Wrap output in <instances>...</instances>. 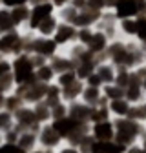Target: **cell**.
<instances>
[{
    "instance_id": "obj_29",
    "label": "cell",
    "mask_w": 146,
    "mask_h": 153,
    "mask_svg": "<svg viewBox=\"0 0 146 153\" xmlns=\"http://www.w3.org/2000/svg\"><path fill=\"white\" fill-rule=\"evenodd\" d=\"M64 153H75V151H71V149H69V151H64Z\"/></svg>"
},
{
    "instance_id": "obj_7",
    "label": "cell",
    "mask_w": 146,
    "mask_h": 153,
    "mask_svg": "<svg viewBox=\"0 0 146 153\" xmlns=\"http://www.w3.org/2000/svg\"><path fill=\"white\" fill-rule=\"evenodd\" d=\"M36 48H39L42 53H51L55 49V44L53 42H39V44H36Z\"/></svg>"
},
{
    "instance_id": "obj_24",
    "label": "cell",
    "mask_w": 146,
    "mask_h": 153,
    "mask_svg": "<svg viewBox=\"0 0 146 153\" xmlns=\"http://www.w3.org/2000/svg\"><path fill=\"white\" fill-rule=\"evenodd\" d=\"M99 80H101V76H91V79H89V82L93 84V86H97V84H99Z\"/></svg>"
},
{
    "instance_id": "obj_8",
    "label": "cell",
    "mask_w": 146,
    "mask_h": 153,
    "mask_svg": "<svg viewBox=\"0 0 146 153\" xmlns=\"http://www.w3.org/2000/svg\"><path fill=\"white\" fill-rule=\"evenodd\" d=\"M69 36H71V27H60L57 40H59V42H62V40H66V38H69Z\"/></svg>"
},
{
    "instance_id": "obj_23",
    "label": "cell",
    "mask_w": 146,
    "mask_h": 153,
    "mask_svg": "<svg viewBox=\"0 0 146 153\" xmlns=\"http://www.w3.org/2000/svg\"><path fill=\"white\" fill-rule=\"evenodd\" d=\"M86 97H88V99H93V97H97V91H93V89H89V91L86 93Z\"/></svg>"
},
{
    "instance_id": "obj_9",
    "label": "cell",
    "mask_w": 146,
    "mask_h": 153,
    "mask_svg": "<svg viewBox=\"0 0 146 153\" xmlns=\"http://www.w3.org/2000/svg\"><path fill=\"white\" fill-rule=\"evenodd\" d=\"M40 24H42L40 27H42V31H44V33H49V31L55 27V22H53V20H49V18H44Z\"/></svg>"
},
{
    "instance_id": "obj_13",
    "label": "cell",
    "mask_w": 146,
    "mask_h": 153,
    "mask_svg": "<svg viewBox=\"0 0 146 153\" xmlns=\"http://www.w3.org/2000/svg\"><path fill=\"white\" fill-rule=\"evenodd\" d=\"M137 31H139V35H141L142 38H146V20H141V22L137 24Z\"/></svg>"
},
{
    "instance_id": "obj_27",
    "label": "cell",
    "mask_w": 146,
    "mask_h": 153,
    "mask_svg": "<svg viewBox=\"0 0 146 153\" xmlns=\"http://www.w3.org/2000/svg\"><path fill=\"white\" fill-rule=\"evenodd\" d=\"M130 153H144V151H142V149H139V148H135V149H132Z\"/></svg>"
},
{
    "instance_id": "obj_14",
    "label": "cell",
    "mask_w": 146,
    "mask_h": 153,
    "mask_svg": "<svg viewBox=\"0 0 146 153\" xmlns=\"http://www.w3.org/2000/svg\"><path fill=\"white\" fill-rule=\"evenodd\" d=\"M102 46H104V38H102L101 35H97V36L93 38V48H95V49H101Z\"/></svg>"
},
{
    "instance_id": "obj_4",
    "label": "cell",
    "mask_w": 146,
    "mask_h": 153,
    "mask_svg": "<svg viewBox=\"0 0 146 153\" xmlns=\"http://www.w3.org/2000/svg\"><path fill=\"white\" fill-rule=\"evenodd\" d=\"M95 133L101 137V139H106V137H112V128H110V124L102 122V124H97L95 128Z\"/></svg>"
},
{
    "instance_id": "obj_19",
    "label": "cell",
    "mask_w": 146,
    "mask_h": 153,
    "mask_svg": "<svg viewBox=\"0 0 146 153\" xmlns=\"http://www.w3.org/2000/svg\"><path fill=\"white\" fill-rule=\"evenodd\" d=\"M71 80H73V76H71V75H62V79H60L62 84H71Z\"/></svg>"
},
{
    "instance_id": "obj_30",
    "label": "cell",
    "mask_w": 146,
    "mask_h": 153,
    "mask_svg": "<svg viewBox=\"0 0 146 153\" xmlns=\"http://www.w3.org/2000/svg\"><path fill=\"white\" fill-rule=\"evenodd\" d=\"M0 153H2V149H0Z\"/></svg>"
},
{
    "instance_id": "obj_15",
    "label": "cell",
    "mask_w": 146,
    "mask_h": 153,
    "mask_svg": "<svg viewBox=\"0 0 146 153\" xmlns=\"http://www.w3.org/2000/svg\"><path fill=\"white\" fill-rule=\"evenodd\" d=\"M39 76H40V79H44V80H48L49 76H51V69H48V68H42V69L39 71Z\"/></svg>"
},
{
    "instance_id": "obj_28",
    "label": "cell",
    "mask_w": 146,
    "mask_h": 153,
    "mask_svg": "<svg viewBox=\"0 0 146 153\" xmlns=\"http://www.w3.org/2000/svg\"><path fill=\"white\" fill-rule=\"evenodd\" d=\"M55 2H57V4H62V2H64V0H55Z\"/></svg>"
},
{
    "instance_id": "obj_1",
    "label": "cell",
    "mask_w": 146,
    "mask_h": 153,
    "mask_svg": "<svg viewBox=\"0 0 146 153\" xmlns=\"http://www.w3.org/2000/svg\"><path fill=\"white\" fill-rule=\"evenodd\" d=\"M16 79L18 80H29L31 79V66L26 60L16 62Z\"/></svg>"
},
{
    "instance_id": "obj_20",
    "label": "cell",
    "mask_w": 146,
    "mask_h": 153,
    "mask_svg": "<svg viewBox=\"0 0 146 153\" xmlns=\"http://www.w3.org/2000/svg\"><path fill=\"white\" fill-rule=\"evenodd\" d=\"M7 69H9V66L6 62H0V76H2L4 73H7Z\"/></svg>"
},
{
    "instance_id": "obj_6",
    "label": "cell",
    "mask_w": 146,
    "mask_h": 153,
    "mask_svg": "<svg viewBox=\"0 0 146 153\" xmlns=\"http://www.w3.org/2000/svg\"><path fill=\"white\" fill-rule=\"evenodd\" d=\"M53 128L57 129V131H60V133H64V131H68V129L73 128V120H59V122H55Z\"/></svg>"
},
{
    "instance_id": "obj_26",
    "label": "cell",
    "mask_w": 146,
    "mask_h": 153,
    "mask_svg": "<svg viewBox=\"0 0 146 153\" xmlns=\"http://www.w3.org/2000/svg\"><path fill=\"white\" fill-rule=\"evenodd\" d=\"M31 140H33L31 137H26V139L22 140V146H29V144H31Z\"/></svg>"
},
{
    "instance_id": "obj_11",
    "label": "cell",
    "mask_w": 146,
    "mask_h": 153,
    "mask_svg": "<svg viewBox=\"0 0 146 153\" xmlns=\"http://www.w3.org/2000/svg\"><path fill=\"white\" fill-rule=\"evenodd\" d=\"M104 151H106V153H121V151H122V148H121V146H112V144H106V146H104Z\"/></svg>"
},
{
    "instance_id": "obj_17",
    "label": "cell",
    "mask_w": 146,
    "mask_h": 153,
    "mask_svg": "<svg viewBox=\"0 0 146 153\" xmlns=\"http://www.w3.org/2000/svg\"><path fill=\"white\" fill-rule=\"evenodd\" d=\"M7 122H9V117H7V113H0V128H4Z\"/></svg>"
},
{
    "instance_id": "obj_22",
    "label": "cell",
    "mask_w": 146,
    "mask_h": 153,
    "mask_svg": "<svg viewBox=\"0 0 146 153\" xmlns=\"http://www.w3.org/2000/svg\"><path fill=\"white\" fill-rule=\"evenodd\" d=\"M108 95H112V97H119L121 91H119V89H110V88H108Z\"/></svg>"
},
{
    "instance_id": "obj_18",
    "label": "cell",
    "mask_w": 146,
    "mask_h": 153,
    "mask_svg": "<svg viewBox=\"0 0 146 153\" xmlns=\"http://www.w3.org/2000/svg\"><path fill=\"white\" fill-rule=\"evenodd\" d=\"M101 75L104 76V80H110V79H112V71H110V69H106V68L101 71Z\"/></svg>"
},
{
    "instance_id": "obj_16",
    "label": "cell",
    "mask_w": 146,
    "mask_h": 153,
    "mask_svg": "<svg viewBox=\"0 0 146 153\" xmlns=\"http://www.w3.org/2000/svg\"><path fill=\"white\" fill-rule=\"evenodd\" d=\"M0 149H2V153H20L15 146H4V148H0Z\"/></svg>"
},
{
    "instance_id": "obj_12",
    "label": "cell",
    "mask_w": 146,
    "mask_h": 153,
    "mask_svg": "<svg viewBox=\"0 0 146 153\" xmlns=\"http://www.w3.org/2000/svg\"><path fill=\"white\" fill-rule=\"evenodd\" d=\"M24 16H26V9H16V11L11 15V18H13L15 22H18V20H20V18H24Z\"/></svg>"
},
{
    "instance_id": "obj_10",
    "label": "cell",
    "mask_w": 146,
    "mask_h": 153,
    "mask_svg": "<svg viewBox=\"0 0 146 153\" xmlns=\"http://www.w3.org/2000/svg\"><path fill=\"white\" fill-rule=\"evenodd\" d=\"M113 109H115L117 113H126V111H128V106H126V102L115 100V102H113Z\"/></svg>"
},
{
    "instance_id": "obj_3",
    "label": "cell",
    "mask_w": 146,
    "mask_h": 153,
    "mask_svg": "<svg viewBox=\"0 0 146 153\" xmlns=\"http://www.w3.org/2000/svg\"><path fill=\"white\" fill-rule=\"evenodd\" d=\"M137 11V7L132 4V2H121L119 4V16H130V15H133Z\"/></svg>"
},
{
    "instance_id": "obj_5",
    "label": "cell",
    "mask_w": 146,
    "mask_h": 153,
    "mask_svg": "<svg viewBox=\"0 0 146 153\" xmlns=\"http://www.w3.org/2000/svg\"><path fill=\"white\" fill-rule=\"evenodd\" d=\"M11 26V15L7 11H0V29H7Z\"/></svg>"
},
{
    "instance_id": "obj_21",
    "label": "cell",
    "mask_w": 146,
    "mask_h": 153,
    "mask_svg": "<svg viewBox=\"0 0 146 153\" xmlns=\"http://www.w3.org/2000/svg\"><path fill=\"white\" fill-rule=\"evenodd\" d=\"M4 2H6L7 6H16V4H20V2H24V0H4Z\"/></svg>"
},
{
    "instance_id": "obj_25",
    "label": "cell",
    "mask_w": 146,
    "mask_h": 153,
    "mask_svg": "<svg viewBox=\"0 0 146 153\" xmlns=\"http://www.w3.org/2000/svg\"><path fill=\"white\" fill-rule=\"evenodd\" d=\"M124 27H126L128 31H133V29H135V26H133V24H130V22H124Z\"/></svg>"
},
{
    "instance_id": "obj_2",
    "label": "cell",
    "mask_w": 146,
    "mask_h": 153,
    "mask_svg": "<svg viewBox=\"0 0 146 153\" xmlns=\"http://www.w3.org/2000/svg\"><path fill=\"white\" fill-rule=\"evenodd\" d=\"M49 11H51V6H40V7H36L35 13H33V26L40 24L44 18H48Z\"/></svg>"
}]
</instances>
